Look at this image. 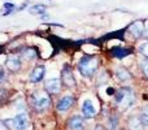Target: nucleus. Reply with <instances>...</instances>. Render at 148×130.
<instances>
[{"label": "nucleus", "mask_w": 148, "mask_h": 130, "mask_svg": "<svg viewBox=\"0 0 148 130\" xmlns=\"http://www.w3.org/2000/svg\"><path fill=\"white\" fill-rule=\"evenodd\" d=\"M99 68V59L96 56H86L81 57L78 61V70L83 77H92Z\"/></svg>", "instance_id": "1"}, {"label": "nucleus", "mask_w": 148, "mask_h": 130, "mask_svg": "<svg viewBox=\"0 0 148 130\" xmlns=\"http://www.w3.org/2000/svg\"><path fill=\"white\" fill-rule=\"evenodd\" d=\"M114 100L121 111H126L133 105L135 98H134V92L130 87H121L118 91H116Z\"/></svg>", "instance_id": "2"}, {"label": "nucleus", "mask_w": 148, "mask_h": 130, "mask_svg": "<svg viewBox=\"0 0 148 130\" xmlns=\"http://www.w3.org/2000/svg\"><path fill=\"white\" fill-rule=\"evenodd\" d=\"M31 104L36 111H44L51 105V98L47 91H36L31 96Z\"/></svg>", "instance_id": "3"}, {"label": "nucleus", "mask_w": 148, "mask_h": 130, "mask_svg": "<svg viewBox=\"0 0 148 130\" xmlns=\"http://www.w3.org/2000/svg\"><path fill=\"white\" fill-rule=\"evenodd\" d=\"M4 124L12 130H26L29 128V117L26 113H18L13 118H8Z\"/></svg>", "instance_id": "4"}, {"label": "nucleus", "mask_w": 148, "mask_h": 130, "mask_svg": "<svg viewBox=\"0 0 148 130\" xmlns=\"http://www.w3.org/2000/svg\"><path fill=\"white\" fill-rule=\"evenodd\" d=\"M61 82L66 87H74L75 86V79H74L73 72L69 65H65L61 70Z\"/></svg>", "instance_id": "5"}, {"label": "nucleus", "mask_w": 148, "mask_h": 130, "mask_svg": "<svg viewBox=\"0 0 148 130\" xmlns=\"http://www.w3.org/2000/svg\"><path fill=\"white\" fill-rule=\"evenodd\" d=\"M61 79L59 78H51V79H47L46 81V85H44V87H46V91L49 92V94H57V92H60V90H61Z\"/></svg>", "instance_id": "6"}, {"label": "nucleus", "mask_w": 148, "mask_h": 130, "mask_svg": "<svg viewBox=\"0 0 148 130\" xmlns=\"http://www.w3.org/2000/svg\"><path fill=\"white\" fill-rule=\"evenodd\" d=\"M21 65H22L21 59L18 56H16V55H10V56H8L7 60H5V66H7V69H9L10 72H18L21 69Z\"/></svg>", "instance_id": "7"}, {"label": "nucleus", "mask_w": 148, "mask_h": 130, "mask_svg": "<svg viewBox=\"0 0 148 130\" xmlns=\"http://www.w3.org/2000/svg\"><path fill=\"white\" fill-rule=\"evenodd\" d=\"M44 74H46V66L44 65L35 66L30 74V82L31 83H38L44 78Z\"/></svg>", "instance_id": "8"}, {"label": "nucleus", "mask_w": 148, "mask_h": 130, "mask_svg": "<svg viewBox=\"0 0 148 130\" xmlns=\"http://www.w3.org/2000/svg\"><path fill=\"white\" fill-rule=\"evenodd\" d=\"M74 104V98L72 95H66V96L61 98V99L57 102V111H60V112H65V111H68L70 107Z\"/></svg>", "instance_id": "9"}, {"label": "nucleus", "mask_w": 148, "mask_h": 130, "mask_svg": "<svg viewBox=\"0 0 148 130\" xmlns=\"http://www.w3.org/2000/svg\"><path fill=\"white\" fill-rule=\"evenodd\" d=\"M129 30H130V34L134 38H140L144 34V23L142 21H135L130 25Z\"/></svg>", "instance_id": "10"}, {"label": "nucleus", "mask_w": 148, "mask_h": 130, "mask_svg": "<svg viewBox=\"0 0 148 130\" xmlns=\"http://www.w3.org/2000/svg\"><path fill=\"white\" fill-rule=\"evenodd\" d=\"M82 113H83V116L87 118H92L96 115V108H95L94 103H92L91 100L83 102V104H82Z\"/></svg>", "instance_id": "11"}, {"label": "nucleus", "mask_w": 148, "mask_h": 130, "mask_svg": "<svg viewBox=\"0 0 148 130\" xmlns=\"http://www.w3.org/2000/svg\"><path fill=\"white\" fill-rule=\"evenodd\" d=\"M68 128L70 130H83L84 128V121L81 116H73L68 121Z\"/></svg>", "instance_id": "12"}, {"label": "nucleus", "mask_w": 148, "mask_h": 130, "mask_svg": "<svg viewBox=\"0 0 148 130\" xmlns=\"http://www.w3.org/2000/svg\"><path fill=\"white\" fill-rule=\"evenodd\" d=\"M129 128H130V130H144V124L140 120V117L133 116L129 120Z\"/></svg>", "instance_id": "13"}, {"label": "nucleus", "mask_w": 148, "mask_h": 130, "mask_svg": "<svg viewBox=\"0 0 148 130\" xmlns=\"http://www.w3.org/2000/svg\"><path fill=\"white\" fill-rule=\"evenodd\" d=\"M131 54V51L129 48H125V47H114L112 48V55L114 57H118V59H123V57L129 56Z\"/></svg>", "instance_id": "14"}, {"label": "nucleus", "mask_w": 148, "mask_h": 130, "mask_svg": "<svg viewBox=\"0 0 148 130\" xmlns=\"http://www.w3.org/2000/svg\"><path fill=\"white\" fill-rule=\"evenodd\" d=\"M116 76H117V78L120 79V81L125 82V81H129V79L131 78V74L129 73V70H126L125 68H117V70H116Z\"/></svg>", "instance_id": "15"}, {"label": "nucleus", "mask_w": 148, "mask_h": 130, "mask_svg": "<svg viewBox=\"0 0 148 130\" xmlns=\"http://www.w3.org/2000/svg\"><path fill=\"white\" fill-rule=\"evenodd\" d=\"M36 57V51L34 48H26L22 51V59L27 60V61H31Z\"/></svg>", "instance_id": "16"}, {"label": "nucleus", "mask_w": 148, "mask_h": 130, "mask_svg": "<svg viewBox=\"0 0 148 130\" xmlns=\"http://www.w3.org/2000/svg\"><path fill=\"white\" fill-rule=\"evenodd\" d=\"M47 10V7L43 4H36V5H33V7L29 9V12L33 13V14H44Z\"/></svg>", "instance_id": "17"}, {"label": "nucleus", "mask_w": 148, "mask_h": 130, "mask_svg": "<svg viewBox=\"0 0 148 130\" xmlns=\"http://www.w3.org/2000/svg\"><path fill=\"white\" fill-rule=\"evenodd\" d=\"M140 120L143 121L144 125L148 126V107H144L140 111Z\"/></svg>", "instance_id": "18"}, {"label": "nucleus", "mask_w": 148, "mask_h": 130, "mask_svg": "<svg viewBox=\"0 0 148 130\" xmlns=\"http://www.w3.org/2000/svg\"><path fill=\"white\" fill-rule=\"evenodd\" d=\"M139 51H140V54L143 55V56L148 57V42L140 44V47H139Z\"/></svg>", "instance_id": "19"}, {"label": "nucleus", "mask_w": 148, "mask_h": 130, "mask_svg": "<svg viewBox=\"0 0 148 130\" xmlns=\"http://www.w3.org/2000/svg\"><path fill=\"white\" fill-rule=\"evenodd\" d=\"M142 68H143L144 76L148 78V61H142Z\"/></svg>", "instance_id": "20"}, {"label": "nucleus", "mask_w": 148, "mask_h": 130, "mask_svg": "<svg viewBox=\"0 0 148 130\" xmlns=\"http://www.w3.org/2000/svg\"><path fill=\"white\" fill-rule=\"evenodd\" d=\"M109 124L112 125V129H114L116 126H117V118H112V120H109Z\"/></svg>", "instance_id": "21"}, {"label": "nucleus", "mask_w": 148, "mask_h": 130, "mask_svg": "<svg viewBox=\"0 0 148 130\" xmlns=\"http://www.w3.org/2000/svg\"><path fill=\"white\" fill-rule=\"evenodd\" d=\"M4 77H5V72H4V69L0 66V82L4 79Z\"/></svg>", "instance_id": "22"}, {"label": "nucleus", "mask_w": 148, "mask_h": 130, "mask_svg": "<svg viewBox=\"0 0 148 130\" xmlns=\"http://www.w3.org/2000/svg\"><path fill=\"white\" fill-rule=\"evenodd\" d=\"M0 130H8V126L4 124V121H0Z\"/></svg>", "instance_id": "23"}, {"label": "nucleus", "mask_w": 148, "mask_h": 130, "mask_svg": "<svg viewBox=\"0 0 148 130\" xmlns=\"http://www.w3.org/2000/svg\"><path fill=\"white\" fill-rule=\"evenodd\" d=\"M95 130H105V128L103 125H96L95 126Z\"/></svg>", "instance_id": "24"}, {"label": "nucleus", "mask_w": 148, "mask_h": 130, "mask_svg": "<svg viewBox=\"0 0 148 130\" xmlns=\"http://www.w3.org/2000/svg\"><path fill=\"white\" fill-rule=\"evenodd\" d=\"M146 35H147V36H148V30H147V33H146Z\"/></svg>", "instance_id": "25"}, {"label": "nucleus", "mask_w": 148, "mask_h": 130, "mask_svg": "<svg viewBox=\"0 0 148 130\" xmlns=\"http://www.w3.org/2000/svg\"><path fill=\"white\" fill-rule=\"evenodd\" d=\"M0 51H1V47H0Z\"/></svg>", "instance_id": "26"}]
</instances>
